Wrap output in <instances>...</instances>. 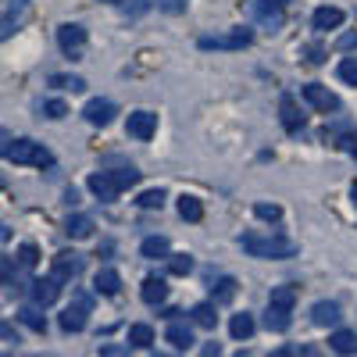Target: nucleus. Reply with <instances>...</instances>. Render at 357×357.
Returning <instances> with one entry per match:
<instances>
[{
	"mask_svg": "<svg viewBox=\"0 0 357 357\" xmlns=\"http://www.w3.org/2000/svg\"><path fill=\"white\" fill-rule=\"evenodd\" d=\"M240 247L250 257H268V261H286V257L296 254V243L293 240H282V236H268V240H261V236H243Z\"/></svg>",
	"mask_w": 357,
	"mask_h": 357,
	"instance_id": "nucleus-1",
	"label": "nucleus"
},
{
	"mask_svg": "<svg viewBox=\"0 0 357 357\" xmlns=\"http://www.w3.org/2000/svg\"><path fill=\"white\" fill-rule=\"evenodd\" d=\"M4 158L15 161V165H36V168H43V165L54 161L50 151H47L43 143H36V139H8L4 143Z\"/></svg>",
	"mask_w": 357,
	"mask_h": 357,
	"instance_id": "nucleus-2",
	"label": "nucleus"
},
{
	"mask_svg": "<svg viewBox=\"0 0 357 357\" xmlns=\"http://www.w3.org/2000/svg\"><path fill=\"white\" fill-rule=\"evenodd\" d=\"M250 40H254L250 29H232L225 36H200L197 47L200 50H243V47H250Z\"/></svg>",
	"mask_w": 357,
	"mask_h": 357,
	"instance_id": "nucleus-3",
	"label": "nucleus"
},
{
	"mask_svg": "<svg viewBox=\"0 0 357 357\" xmlns=\"http://www.w3.org/2000/svg\"><path fill=\"white\" fill-rule=\"evenodd\" d=\"M304 100H307L314 111H325V114L340 111V97L333 93L329 86H321V82H307V86H304Z\"/></svg>",
	"mask_w": 357,
	"mask_h": 357,
	"instance_id": "nucleus-4",
	"label": "nucleus"
},
{
	"mask_svg": "<svg viewBox=\"0 0 357 357\" xmlns=\"http://www.w3.org/2000/svg\"><path fill=\"white\" fill-rule=\"evenodd\" d=\"M126 132H129L132 139H151V136L158 132V114H151V111H132L129 122H126Z\"/></svg>",
	"mask_w": 357,
	"mask_h": 357,
	"instance_id": "nucleus-5",
	"label": "nucleus"
},
{
	"mask_svg": "<svg viewBox=\"0 0 357 357\" xmlns=\"http://www.w3.org/2000/svg\"><path fill=\"white\" fill-rule=\"evenodd\" d=\"M89 193H93L97 200H114L118 197V190H122V186H118V178H114V172H93V175H89Z\"/></svg>",
	"mask_w": 357,
	"mask_h": 357,
	"instance_id": "nucleus-6",
	"label": "nucleus"
},
{
	"mask_svg": "<svg viewBox=\"0 0 357 357\" xmlns=\"http://www.w3.org/2000/svg\"><path fill=\"white\" fill-rule=\"evenodd\" d=\"M79 272H82V254H75V250H65V254H57V257H54V275L61 279V282L75 279Z\"/></svg>",
	"mask_w": 357,
	"mask_h": 357,
	"instance_id": "nucleus-7",
	"label": "nucleus"
},
{
	"mask_svg": "<svg viewBox=\"0 0 357 357\" xmlns=\"http://www.w3.org/2000/svg\"><path fill=\"white\" fill-rule=\"evenodd\" d=\"M82 118H86V122L89 126H107L111 122V118H114V104L111 100H89L86 107H82Z\"/></svg>",
	"mask_w": 357,
	"mask_h": 357,
	"instance_id": "nucleus-8",
	"label": "nucleus"
},
{
	"mask_svg": "<svg viewBox=\"0 0 357 357\" xmlns=\"http://www.w3.org/2000/svg\"><path fill=\"white\" fill-rule=\"evenodd\" d=\"M57 43H61V50H65V54H75V50L86 43V29H82V25H75V22L61 25V29H57Z\"/></svg>",
	"mask_w": 357,
	"mask_h": 357,
	"instance_id": "nucleus-9",
	"label": "nucleus"
},
{
	"mask_svg": "<svg viewBox=\"0 0 357 357\" xmlns=\"http://www.w3.org/2000/svg\"><path fill=\"white\" fill-rule=\"evenodd\" d=\"M57 293H61V279H57V275H50V279H36V282H33V301H36L40 307L54 304V301H57Z\"/></svg>",
	"mask_w": 357,
	"mask_h": 357,
	"instance_id": "nucleus-10",
	"label": "nucleus"
},
{
	"mask_svg": "<svg viewBox=\"0 0 357 357\" xmlns=\"http://www.w3.org/2000/svg\"><path fill=\"white\" fill-rule=\"evenodd\" d=\"M165 340H168L175 350H190V347H193V329H190V321H172L168 333H165Z\"/></svg>",
	"mask_w": 357,
	"mask_h": 357,
	"instance_id": "nucleus-11",
	"label": "nucleus"
},
{
	"mask_svg": "<svg viewBox=\"0 0 357 357\" xmlns=\"http://www.w3.org/2000/svg\"><path fill=\"white\" fill-rule=\"evenodd\" d=\"M279 114H282L286 132H301V129H304V114H301V107L293 104V97H282V100H279Z\"/></svg>",
	"mask_w": 357,
	"mask_h": 357,
	"instance_id": "nucleus-12",
	"label": "nucleus"
},
{
	"mask_svg": "<svg viewBox=\"0 0 357 357\" xmlns=\"http://www.w3.org/2000/svg\"><path fill=\"white\" fill-rule=\"evenodd\" d=\"M311 321L321 325V329H325V325H336V321H340V304H336V301H318V304L311 307Z\"/></svg>",
	"mask_w": 357,
	"mask_h": 357,
	"instance_id": "nucleus-13",
	"label": "nucleus"
},
{
	"mask_svg": "<svg viewBox=\"0 0 357 357\" xmlns=\"http://www.w3.org/2000/svg\"><path fill=\"white\" fill-rule=\"evenodd\" d=\"M139 296H143V304H165V296H168V286H165V279H158V275L143 279V289H139Z\"/></svg>",
	"mask_w": 357,
	"mask_h": 357,
	"instance_id": "nucleus-14",
	"label": "nucleus"
},
{
	"mask_svg": "<svg viewBox=\"0 0 357 357\" xmlns=\"http://www.w3.org/2000/svg\"><path fill=\"white\" fill-rule=\"evenodd\" d=\"M93 289H97V293H104V296H114L118 289H122V275H118L114 268H100L97 279H93Z\"/></svg>",
	"mask_w": 357,
	"mask_h": 357,
	"instance_id": "nucleus-15",
	"label": "nucleus"
},
{
	"mask_svg": "<svg viewBox=\"0 0 357 357\" xmlns=\"http://www.w3.org/2000/svg\"><path fill=\"white\" fill-rule=\"evenodd\" d=\"M311 25L321 29V33H325V29H340L343 25V11L340 8H318L314 18H311Z\"/></svg>",
	"mask_w": 357,
	"mask_h": 357,
	"instance_id": "nucleus-16",
	"label": "nucleus"
},
{
	"mask_svg": "<svg viewBox=\"0 0 357 357\" xmlns=\"http://www.w3.org/2000/svg\"><path fill=\"white\" fill-rule=\"evenodd\" d=\"M86 304H75V307H68L65 314H61V329L65 333H82L86 329Z\"/></svg>",
	"mask_w": 357,
	"mask_h": 357,
	"instance_id": "nucleus-17",
	"label": "nucleus"
},
{
	"mask_svg": "<svg viewBox=\"0 0 357 357\" xmlns=\"http://www.w3.org/2000/svg\"><path fill=\"white\" fill-rule=\"evenodd\" d=\"M139 254L146 261H158V257H168V240L165 236H146V240L139 243Z\"/></svg>",
	"mask_w": 357,
	"mask_h": 357,
	"instance_id": "nucleus-18",
	"label": "nucleus"
},
{
	"mask_svg": "<svg viewBox=\"0 0 357 357\" xmlns=\"http://www.w3.org/2000/svg\"><path fill=\"white\" fill-rule=\"evenodd\" d=\"M65 232L72 236V240H86V236H93V218H86V215H72L65 222Z\"/></svg>",
	"mask_w": 357,
	"mask_h": 357,
	"instance_id": "nucleus-19",
	"label": "nucleus"
},
{
	"mask_svg": "<svg viewBox=\"0 0 357 357\" xmlns=\"http://www.w3.org/2000/svg\"><path fill=\"white\" fill-rule=\"evenodd\" d=\"M229 333H232V340H250V336H254V318H250L247 311H243V314H232Z\"/></svg>",
	"mask_w": 357,
	"mask_h": 357,
	"instance_id": "nucleus-20",
	"label": "nucleus"
},
{
	"mask_svg": "<svg viewBox=\"0 0 357 357\" xmlns=\"http://www.w3.org/2000/svg\"><path fill=\"white\" fill-rule=\"evenodd\" d=\"M178 215H183L186 222H200V218H204V204H200L197 197L183 193V197H178Z\"/></svg>",
	"mask_w": 357,
	"mask_h": 357,
	"instance_id": "nucleus-21",
	"label": "nucleus"
},
{
	"mask_svg": "<svg viewBox=\"0 0 357 357\" xmlns=\"http://www.w3.org/2000/svg\"><path fill=\"white\" fill-rule=\"evenodd\" d=\"M268 304H272V307H282V311H293V304H296V289H293V286H275L272 296H268Z\"/></svg>",
	"mask_w": 357,
	"mask_h": 357,
	"instance_id": "nucleus-22",
	"label": "nucleus"
},
{
	"mask_svg": "<svg viewBox=\"0 0 357 357\" xmlns=\"http://www.w3.org/2000/svg\"><path fill=\"white\" fill-rule=\"evenodd\" d=\"M264 325H268V333H286V329H289V311H282V307H272V304H268Z\"/></svg>",
	"mask_w": 357,
	"mask_h": 357,
	"instance_id": "nucleus-23",
	"label": "nucleus"
},
{
	"mask_svg": "<svg viewBox=\"0 0 357 357\" xmlns=\"http://www.w3.org/2000/svg\"><path fill=\"white\" fill-rule=\"evenodd\" d=\"M329 347H333L336 354H357V336L347 333V329H340V333L329 336Z\"/></svg>",
	"mask_w": 357,
	"mask_h": 357,
	"instance_id": "nucleus-24",
	"label": "nucleus"
},
{
	"mask_svg": "<svg viewBox=\"0 0 357 357\" xmlns=\"http://www.w3.org/2000/svg\"><path fill=\"white\" fill-rule=\"evenodd\" d=\"M18 318H22V325H29L33 333H40V336L47 333V318H43L36 307H22V311H18Z\"/></svg>",
	"mask_w": 357,
	"mask_h": 357,
	"instance_id": "nucleus-25",
	"label": "nucleus"
},
{
	"mask_svg": "<svg viewBox=\"0 0 357 357\" xmlns=\"http://www.w3.org/2000/svg\"><path fill=\"white\" fill-rule=\"evenodd\" d=\"M190 314H193V321H197V325H204V329H215V321H218L215 304H197Z\"/></svg>",
	"mask_w": 357,
	"mask_h": 357,
	"instance_id": "nucleus-26",
	"label": "nucleus"
},
{
	"mask_svg": "<svg viewBox=\"0 0 357 357\" xmlns=\"http://www.w3.org/2000/svg\"><path fill=\"white\" fill-rule=\"evenodd\" d=\"M25 11V0H11V4H8V15H4V29H0V36H11L15 33V22H18V15Z\"/></svg>",
	"mask_w": 357,
	"mask_h": 357,
	"instance_id": "nucleus-27",
	"label": "nucleus"
},
{
	"mask_svg": "<svg viewBox=\"0 0 357 357\" xmlns=\"http://www.w3.org/2000/svg\"><path fill=\"white\" fill-rule=\"evenodd\" d=\"M129 343L132 347H151L154 343V329H151V325H132V329H129Z\"/></svg>",
	"mask_w": 357,
	"mask_h": 357,
	"instance_id": "nucleus-28",
	"label": "nucleus"
},
{
	"mask_svg": "<svg viewBox=\"0 0 357 357\" xmlns=\"http://www.w3.org/2000/svg\"><path fill=\"white\" fill-rule=\"evenodd\" d=\"M168 272H172V275H190V272H193V257H190V254L168 257Z\"/></svg>",
	"mask_w": 357,
	"mask_h": 357,
	"instance_id": "nucleus-29",
	"label": "nucleus"
},
{
	"mask_svg": "<svg viewBox=\"0 0 357 357\" xmlns=\"http://www.w3.org/2000/svg\"><path fill=\"white\" fill-rule=\"evenodd\" d=\"M18 264L22 268H36L40 264V247L36 243H22L18 247Z\"/></svg>",
	"mask_w": 357,
	"mask_h": 357,
	"instance_id": "nucleus-30",
	"label": "nucleus"
},
{
	"mask_svg": "<svg viewBox=\"0 0 357 357\" xmlns=\"http://www.w3.org/2000/svg\"><path fill=\"white\" fill-rule=\"evenodd\" d=\"M50 86H61V89H72V93H82V89H86V82H82L79 75H54V79H50Z\"/></svg>",
	"mask_w": 357,
	"mask_h": 357,
	"instance_id": "nucleus-31",
	"label": "nucleus"
},
{
	"mask_svg": "<svg viewBox=\"0 0 357 357\" xmlns=\"http://www.w3.org/2000/svg\"><path fill=\"white\" fill-rule=\"evenodd\" d=\"M254 215H257L261 222H279V218H282V207H279V204H257Z\"/></svg>",
	"mask_w": 357,
	"mask_h": 357,
	"instance_id": "nucleus-32",
	"label": "nucleus"
},
{
	"mask_svg": "<svg viewBox=\"0 0 357 357\" xmlns=\"http://www.w3.org/2000/svg\"><path fill=\"white\" fill-rule=\"evenodd\" d=\"M136 204H139V207H161V204H165V190H143V193L136 197Z\"/></svg>",
	"mask_w": 357,
	"mask_h": 357,
	"instance_id": "nucleus-33",
	"label": "nucleus"
},
{
	"mask_svg": "<svg viewBox=\"0 0 357 357\" xmlns=\"http://www.w3.org/2000/svg\"><path fill=\"white\" fill-rule=\"evenodd\" d=\"M211 289H215V301H232V296H236V279H222Z\"/></svg>",
	"mask_w": 357,
	"mask_h": 357,
	"instance_id": "nucleus-34",
	"label": "nucleus"
},
{
	"mask_svg": "<svg viewBox=\"0 0 357 357\" xmlns=\"http://www.w3.org/2000/svg\"><path fill=\"white\" fill-rule=\"evenodd\" d=\"M340 79L357 86V57H347V61H340Z\"/></svg>",
	"mask_w": 357,
	"mask_h": 357,
	"instance_id": "nucleus-35",
	"label": "nucleus"
},
{
	"mask_svg": "<svg viewBox=\"0 0 357 357\" xmlns=\"http://www.w3.org/2000/svg\"><path fill=\"white\" fill-rule=\"evenodd\" d=\"M114 178H118V186H122V190H129V186L139 183V172L136 168H122V172H114Z\"/></svg>",
	"mask_w": 357,
	"mask_h": 357,
	"instance_id": "nucleus-36",
	"label": "nucleus"
},
{
	"mask_svg": "<svg viewBox=\"0 0 357 357\" xmlns=\"http://www.w3.org/2000/svg\"><path fill=\"white\" fill-rule=\"evenodd\" d=\"M43 111H47V118H65L68 114V104L65 100H47Z\"/></svg>",
	"mask_w": 357,
	"mask_h": 357,
	"instance_id": "nucleus-37",
	"label": "nucleus"
},
{
	"mask_svg": "<svg viewBox=\"0 0 357 357\" xmlns=\"http://www.w3.org/2000/svg\"><path fill=\"white\" fill-rule=\"evenodd\" d=\"M286 4H289V0H261V4H257V11H261V15H279Z\"/></svg>",
	"mask_w": 357,
	"mask_h": 357,
	"instance_id": "nucleus-38",
	"label": "nucleus"
},
{
	"mask_svg": "<svg viewBox=\"0 0 357 357\" xmlns=\"http://www.w3.org/2000/svg\"><path fill=\"white\" fill-rule=\"evenodd\" d=\"M158 8L168 11V15H183L186 11V0H158Z\"/></svg>",
	"mask_w": 357,
	"mask_h": 357,
	"instance_id": "nucleus-39",
	"label": "nucleus"
},
{
	"mask_svg": "<svg viewBox=\"0 0 357 357\" xmlns=\"http://www.w3.org/2000/svg\"><path fill=\"white\" fill-rule=\"evenodd\" d=\"M129 347H132V343H129ZM129 347H114V343H104V347H100V354H104V357H118V354H129Z\"/></svg>",
	"mask_w": 357,
	"mask_h": 357,
	"instance_id": "nucleus-40",
	"label": "nucleus"
},
{
	"mask_svg": "<svg viewBox=\"0 0 357 357\" xmlns=\"http://www.w3.org/2000/svg\"><path fill=\"white\" fill-rule=\"evenodd\" d=\"M354 43H357V33H347V36H340V43H336V47H340V50H350Z\"/></svg>",
	"mask_w": 357,
	"mask_h": 357,
	"instance_id": "nucleus-41",
	"label": "nucleus"
},
{
	"mask_svg": "<svg viewBox=\"0 0 357 357\" xmlns=\"http://www.w3.org/2000/svg\"><path fill=\"white\" fill-rule=\"evenodd\" d=\"M200 354L211 357V354H222V347H218V343H204V347H200Z\"/></svg>",
	"mask_w": 357,
	"mask_h": 357,
	"instance_id": "nucleus-42",
	"label": "nucleus"
},
{
	"mask_svg": "<svg viewBox=\"0 0 357 357\" xmlns=\"http://www.w3.org/2000/svg\"><path fill=\"white\" fill-rule=\"evenodd\" d=\"M307 54H311V61H314V65H318V61H321V57H325V50H321V47H311Z\"/></svg>",
	"mask_w": 357,
	"mask_h": 357,
	"instance_id": "nucleus-43",
	"label": "nucleus"
},
{
	"mask_svg": "<svg viewBox=\"0 0 357 357\" xmlns=\"http://www.w3.org/2000/svg\"><path fill=\"white\" fill-rule=\"evenodd\" d=\"M65 204H68V207H75V204H79V193H75V190H68V193H65Z\"/></svg>",
	"mask_w": 357,
	"mask_h": 357,
	"instance_id": "nucleus-44",
	"label": "nucleus"
},
{
	"mask_svg": "<svg viewBox=\"0 0 357 357\" xmlns=\"http://www.w3.org/2000/svg\"><path fill=\"white\" fill-rule=\"evenodd\" d=\"M347 146H350V154L357 158V143H354V139H347Z\"/></svg>",
	"mask_w": 357,
	"mask_h": 357,
	"instance_id": "nucleus-45",
	"label": "nucleus"
},
{
	"mask_svg": "<svg viewBox=\"0 0 357 357\" xmlns=\"http://www.w3.org/2000/svg\"><path fill=\"white\" fill-rule=\"evenodd\" d=\"M350 197H354V207H357V183H354V190H350Z\"/></svg>",
	"mask_w": 357,
	"mask_h": 357,
	"instance_id": "nucleus-46",
	"label": "nucleus"
},
{
	"mask_svg": "<svg viewBox=\"0 0 357 357\" xmlns=\"http://www.w3.org/2000/svg\"><path fill=\"white\" fill-rule=\"evenodd\" d=\"M100 4H122V0H100Z\"/></svg>",
	"mask_w": 357,
	"mask_h": 357,
	"instance_id": "nucleus-47",
	"label": "nucleus"
}]
</instances>
